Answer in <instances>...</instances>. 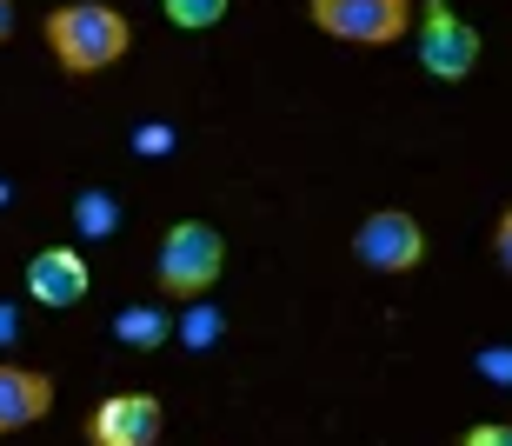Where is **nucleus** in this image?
Returning a JSON list of instances; mask_svg holds the SVG:
<instances>
[{
  "instance_id": "obj_7",
  "label": "nucleus",
  "mask_w": 512,
  "mask_h": 446,
  "mask_svg": "<svg viewBox=\"0 0 512 446\" xmlns=\"http://www.w3.org/2000/svg\"><path fill=\"white\" fill-rule=\"evenodd\" d=\"M94 287V273L80 260V247H40L27 260V293H34L40 307H80Z\"/></svg>"
},
{
  "instance_id": "obj_16",
  "label": "nucleus",
  "mask_w": 512,
  "mask_h": 446,
  "mask_svg": "<svg viewBox=\"0 0 512 446\" xmlns=\"http://www.w3.org/2000/svg\"><path fill=\"white\" fill-rule=\"evenodd\" d=\"M133 147H140V154H167L173 134H167V127H140V134H133Z\"/></svg>"
},
{
  "instance_id": "obj_2",
  "label": "nucleus",
  "mask_w": 512,
  "mask_h": 446,
  "mask_svg": "<svg viewBox=\"0 0 512 446\" xmlns=\"http://www.w3.org/2000/svg\"><path fill=\"white\" fill-rule=\"evenodd\" d=\"M220 267H227V240H220V227H207V220H173V227L160 233V260H153V273H160V287H167L173 300H200V293L220 280Z\"/></svg>"
},
{
  "instance_id": "obj_1",
  "label": "nucleus",
  "mask_w": 512,
  "mask_h": 446,
  "mask_svg": "<svg viewBox=\"0 0 512 446\" xmlns=\"http://www.w3.org/2000/svg\"><path fill=\"white\" fill-rule=\"evenodd\" d=\"M47 47H54V60L67 74H100L133 47V27L127 14L100 7V0H67V7L47 14Z\"/></svg>"
},
{
  "instance_id": "obj_3",
  "label": "nucleus",
  "mask_w": 512,
  "mask_h": 446,
  "mask_svg": "<svg viewBox=\"0 0 512 446\" xmlns=\"http://www.w3.org/2000/svg\"><path fill=\"white\" fill-rule=\"evenodd\" d=\"M353 260L373 267V273H413L426 260V227L406 207H380V214H366L360 233H353Z\"/></svg>"
},
{
  "instance_id": "obj_15",
  "label": "nucleus",
  "mask_w": 512,
  "mask_h": 446,
  "mask_svg": "<svg viewBox=\"0 0 512 446\" xmlns=\"http://www.w3.org/2000/svg\"><path fill=\"white\" fill-rule=\"evenodd\" d=\"M493 253H499V267L512 273V207L499 214V227H493Z\"/></svg>"
},
{
  "instance_id": "obj_13",
  "label": "nucleus",
  "mask_w": 512,
  "mask_h": 446,
  "mask_svg": "<svg viewBox=\"0 0 512 446\" xmlns=\"http://www.w3.org/2000/svg\"><path fill=\"white\" fill-rule=\"evenodd\" d=\"M479 373L499 380V387H512V347H479Z\"/></svg>"
},
{
  "instance_id": "obj_11",
  "label": "nucleus",
  "mask_w": 512,
  "mask_h": 446,
  "mask_svg": "<svg viewBox=\"0 0 512 446\" xmlns=\"http://www.w3.org/2000/svg\"><path fill=\"white\" fill-rule=\"evenodd\" d=\"M173 333H180V340H187L193 353L213 347V340H220V307H200V300H193V307L180 313V320H173Z\"/></svg>"
},
{
  "instance_id": "obj_8",
  "label": "nucleus",
  "mask_w": 512,
  "mask_h": 446,
  "mask_svg": "<svg viewBox=\"0 0 512 446\" xmlns=\"http://www.w3.org/2000/svg\"><path fill=\"white\" fill-rule=\"evenodd\" d=\"M47 407H54V380L34 367H0V433H20L34 427V420H47Z\"/></svg>"
},
{
  "instance_id": "obj_6",
  "label": "nucleus",
  "mask_w": 512,
  "mask_h": 446,
  "mask_svg": "<svg viewBox=\"0 0 512 446\" xmlns=\"http://www.w3.org/2000/svg\"><path fill=\"white\" fill-rule=\"evenodd\" d=\"M167 427V407L153 400V393H114V400H100L94 420H87V440L94 446H153Z\"/></svg>"
},
{
  "instance_id": "obj_14",
  "label": "nucleus",
  "mask_w": 512,
  "mask_h": 446,
  "mask_svg": "<svg viewBox=\"0 0 512 446\" xmlns=\"http://www.w3.org/2000/svg\"><path fill=\"white\" fill-rule=\"evenodd\" d=\"M459 446H512V427H499V420H479V427L466 433Z\"/></svg>"
},
{
  "instance_id": "obj_10",
  "label": "nucleus",
  "mask_w": 512,
  "mask_h": 446,
  "mask_svg": "<svg viewBox=\"0 0 512 446\" xmlns=\"http://www.w3.org/2000/svg\"><path fill=\"white\" fill-rule=\"evenodd\" d=\"M74 220H80V233H87V240H107V233L120 227V200L107 194V187H87V194L74 200Z\"/></svg>"
},
{
  "instance_id": "obj_9",
  "label": "nucleus",
  "mask_w": 512,
  "mask_h": 446,
  "mask_svg": "<svg viewBox=\"0 0 512 446\" xmlns=\"http://www.w3.org/2000/svg\"><path fill=\"white\" fill-rule=\"evenodd\" d=\"M114 340L120 347H160V340H173V320L160 307H120Z\"/></svg>"
},
{
  "instance_id": "obj_4",
  "label": "nucleus",
  "mask_w": 512,
  "mask_h": 446,
  "mask_svg": "<svg viewBox=\"0 0 512 446\" xmlns=\"http://www.w3.org/2000/svg\"><path fill=\"white\" fill-rule=\"evenodd\" d=\"M306 7L333 40H360V47H386L413 20V0H306Z\"/></svg>"
},
{
  "instance_id": "obj_12",
  "label": "nucleus",
  "mask_w": 512,
  "mask_h": 446,
  "mask_svg": "<svg viewBox=\"0 0 512 446\" xmlns=\"http://www.w3.org/2000/svg\"><path fill=\"white\" fill-rule=\"evenodd\" d=\"M167 7L173 27H187V34H200V27H213V20L227 14V0H160Z\"/></svg>"
},
{
  "instance_id": "obj_17",
  "label": "nucleus",
  "mask_w": 512,
  "mask_h": 446,
  "mask_svg": "<svg viewBox=\"0 0 512 446\" xmlns=\"http://www.w3.org/2000/svg\"><path fill=\"white\" fill-rule=\"evenodd\" d=\"M14 34V0H0V40Z\"/></svg>"
},
{
  "instance_id": "obj_18",
  "label": "nucleus",
  "mask_w": 512,
  "mask_h": 446,
  "mask_svg": "<svg viewBox=\"0 0 512 446\" xmlns=\"http://www.w3.org/2000/svg\"><path fill=\"white\" fill-rule=\"evenodd\" d=\"M0 200H7V187H0Z\"/></svg>"
},
{
  "instance_id": "obj_5",
  "label": "nucleus",
  "mask_w": 512,
  "mask_h": 446,
  "mask_svg": "<svg viewBox=\"0 0 512 446\" xmlns=\"http://www.w3.org/2000/svg\"><path fill=\"white\" fill-rule=\"evenodd\" d=\"M419 60L433 80H466L479 67V34L446 0H426V14H419Z\"/></svg>"
}]
</instances>
